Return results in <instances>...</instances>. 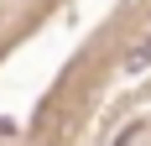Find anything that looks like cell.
I'll return each mask as SVG.
<instances>
[{
    "label": "cell",
    "instance_id": "1",
    "mask_svg": "<svg viewBox=\"0 0 151 146\" xmlns=\"http://www.w3.org/2000/svg\"><path fill=\"white\" fill-rule=\"evenodd\" d=\"M141 68H151V26L136 37V47L125 52V73H141Z\"/></svg>",
    "mask_w": 151,
    "mask_h": 146
}]
</instances>
